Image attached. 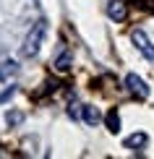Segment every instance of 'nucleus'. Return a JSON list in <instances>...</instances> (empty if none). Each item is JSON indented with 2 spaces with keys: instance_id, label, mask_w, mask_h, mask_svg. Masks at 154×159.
<instances>
[{
  "instance_id": "f257e3e1",
  "label": "nucleus",
  "mask_w": 154,
  "mask_h": 159,
  "mask_svg": "<svg viewBox=\"0 0 154 159\" xmlns=\"http://www.w3.org/2000/svg\"><path fill=\"white\" fill-rule=\"evenodd\" d=\"M44 31H47V24H44V21H37L34 26H31V31L26 34L24 47H21L24 57H34L37 52H39V47H42V39H44Z\"/></svg>"
},
{
  "instance_id": "f03ea898",
  "label": "nucleus",
  "mask_w": 154,
  "mask_h": 159,
  "mask_svg": "<svg viewBox=\"0 0 154 159\" xmlns=\"http://www.w3.org/2000/svg\"><path fill=\"white\" fill-rule=\"evenodd\" d=\"M125 86H128V91L133 97H138V99H146L149 97V86H146V81L141 76H136V73H128L125 76Z\"/></svg>"
},
{
  "instance_id": "7ed1b4c3",
  "label": "nucleus",
  "mask_w": 154,
  "mask_h": 159,
  "mask_svg": "<svg viewBox=\"0 0 154 159\" xmlns=\"http://www.w3.org/2000/svg\"><path fill=\"white\" fill-rule=\"evenodd\" d=\"M131 39H133V44H136V47L144 52V57H146V60H154V44L149 42V37H146L141 29H136V31H133V34H131Z\"/></svg>"
},
{
  "instance_id": "20e7f679",
  "label": "nucleus",
  "mask_w": 154,
  "mask_h": 159,
  "mask_svg": "<svg viewBox=\"0 0 154 159\" xmlns=\"http://www.w3.org/2000/svg\"><path fill=\"white\" fill-rule=\"evenodd\" d=\"M107 16L120 24V21H125V16H128V8H125L123 0H110V3H107Z\"/></svg>"
},
{
  "instance_id": "39448f33",
  "label": "nucleus",
  "mask_w": 154,
  "mask_h": 159,
  "mask_svg": "<svg viewBox=\"0 0 154 159\" xmlns=\"http://www.w3.org/2000/svg\"><path fill=\"white\" fill-rule=\"evenodd\" d=\"M146 143H149V136L141 133V130H138V133H131L125 138V149H131V151H141Z\"/></svg>"
},
{
  "instance_id": "423d86ee",
  "label": "nucleus",
  "mask_w": 154,
  "mask_h": 159,
  "mask_svg": "<svg viewBox=\"0 0 154 159\" xmlns=\"http://www.w3.org/2000/svg\"><path fill=\"white\" fill-rule=\"evenodd\" d=\"M105 125H107V130H110V133H118V130H120V115H118V110H115V107L107 110V115H105Z\"/></svg>"
},
{
  "instance_id": "0eeeda50",
  "label": "nucleus",
  "mask_w": 154,
  "mask_h": 159,
  "mask_svg": "<svg viewBox=\"0 0 154 159\" xmlns=\"http://www.w3.org/2000/svg\"><path fill=\"white\" fill-rule=\"evenodd\" d=\"M99 120H102V115H99V110L94 104H84V123L86 125H97Z\"/></svg>"
},
{
  "instance_id": "6e6552de",
  "label": "nucleus",
  "mask_w": 154,
  "mask_h": 159,
  "mask_svg": "<svg viewBox=\"0 0 154 159\" xmlns=\"http://www.w3.org/2000/svg\"><path fill=\"white\" fill-rule=\"evenodd\" d=\"M16 73H18V65L13 63V60L0 63V81H8V78H13Z\"/></svg>"
},
{
  "instance_id": "1a4fd4ad",
  "label": "nucleus",
  "mask_w": 154,
  "mask_h": 159,
  "mask_svg": "<svg viewBox=\"0 0 154 159\" xmlns=\"http://www.w3.org/2000/svg\"><path fill=\"white\" fill-rule=\"evenodd\" d=\"M71 63H73V57H71V52H60V55L55 57V70H60V73H63V70H68L71 68Z\"/></svg>"
},
{
  "instance_id": "9d476101",
  "label": "nucleus",
  "mask_w": 154,
  "mask_h": 159,
  "mask_svg": "<svg viewBox=\"0 0 154 159\" xmlns=\"http://www.w3.org/2000/svg\"><path fill=\"white\" fill-rule=\"evenodd\" d=\"M5 120H8L11 128H16V125H21V123H24V112H18V110H8Z\"/></svg>"
},
{
  "instance_id": "9b49d317",
  "label": "nucleus",
  "mask_w": 154,
  "mask_h": 159,
  "mask_svg": "<svg viewBox=\"0 0 154 159\" xmlns=\"http://www.w3.org/2000/svg\"><path fill=\"white\" fill-rule=\"evenodd\" d=\"M13 94H16V86H8V89H5L3 94H0V104H3V102H8V99H11Z\"/></svg>"
}]
</instances>
